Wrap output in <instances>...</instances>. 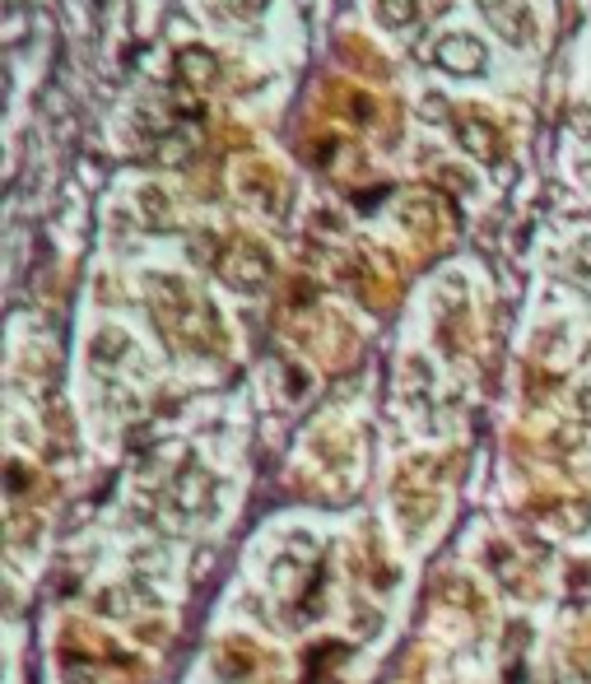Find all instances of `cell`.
<instances>
[{"mask_svg": "<svg viewBox=\"0 0 591 684\" xmlns=\"http://www.w3.org/2000/svg\"><path fill=\"white\" fill-rule=\"evenodd\" d=\"M438 61H443L447 70H457V75L480 70L484 66V42L471 38V33H447V38L438 42Z\"/></svg>", "mask_w": 591, "mask_h": 684, "instance_id": "obj_1", "label": "cell"}, {"mask_svg": "<svg viewBox=\"0 0 591 684\" xmlns=\"http://www.w3.org/2000/svg\"><path fill=\"white\" fill-rule=\"evenodd\" d=\"M461 140H466V149H475L480 159H498V154H503V145H498V131L489 126V121L466 117V121H461Z\"/></svg>", "mask_w": 591, "mask_h": 684, "instance_id": "obj_2", "label": "cell"}, {"mask_svg": "<svg viewBox=\"0 0 591 684\" xmlns=\"http://www.w3.org/2000/svg\"><path fill=\"white\" fill-rule=\"evenodd\" d=\"M377 10L387 24H415L419 19V0H377Z\"/></svg>", "mask_w": 591, "mask_h": 684, "instance_id": "obj_3", "label": "cell"}, {"mask_svg": "<svg viewBox=\"0 0 591 684\" xmlns=\"http://www.w3.org/2000/svg\"><path fill=\"white\" fill-rule=\"evenodd\" d=\"M182 61H187V80L191 84H205L210 75H215V70H210V66H215V56H210V52H187Z\"/></svg>", "mask_w": 591, "mask_h": 684, "instance_id": "obj_4", "label": "cell"}, {"mask_svg": "<svg viewBox=\"0 0 591 684\" xmlns=\"http://www.w3.org/2000/svg\"><path fill=\"white\" fill-rule=\"evenodd\" d=\"M247 5H266V0H247Z\"/></svg>", "mask_w": 591, "mask_h": 684, "instance_id": "obj_5", "label": "cell"}]
</instances>
